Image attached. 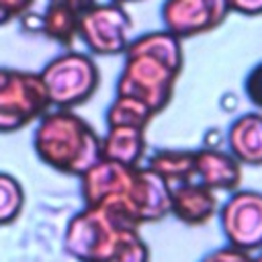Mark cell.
I'll return each mask as SVG.
<instances>
[{"mask_svg":"<svg viewBox=\"0 0 262 262\" xmlns=\"http://www.w3.org/2000/svg\"><path fill=\"white\" fill-rule=\"evenodd\" d=\"M217 215L229 246L250 254L262 250V192L235 188Z\"/></svg>","mask_w":262,"mask_h":262,"instance_id":"cell-8","label":"cell"},{"mask_svg":"<svg viewBox=\"0 0 262 262\" xmlns=\"http://www.w3.org/2000/svg\"><path fill=\"white\" fill-rule=\"evenodd\" d=\"M33 149L51 170L80 178L100 160V135L74 108L51 106L35 125Z\"/></svg>","mask_w":262,"mask_h":262,"instance_id":"cell-4","label":"cell"},{"mask_svg":"<svg viewBox=\"0 0 262 262\" xmlns=\"http://www.w3.org/2000/svg\"><path fill=\"white\" fill-rule=\"evenodd\" d=\"M194 180L215 192H231L242 182V164L229 151L215 145L194 149Z\"/></svg>","mask_w":262,"mask_h":262,"instance_id":"cell-11","label":"cell"},{"mask_svg":"<svg viewBox=\"0 0 262 262\" xmlns=\"http://www.w3.org/2000/svg\"><path fill=\"white\" fill-rule=\"evenodd\" d=\"M133 20L123 4L92 2L78 16V39L92 55H119L131 41Z\"/></svg>","mask_w":262,"mask_h":262,"instance_id":"cell-7","label":"cell"},{"mask_svg":"<svg viewBox=\"0 0 262 262\" xmlns=\"http://www.w3.org/2000/svg\"><path fill=\"white\" fill-rule=\"evenodd\" d=\"M25 209V188L8 172H0V227L14 223Z\"/></svg>","mask_w":262,"mask_h":262,"instance_id":"cell-17","label":"cell"},{"mask_svg":"<svg viewBox=\"0 0 262 262\" xmlns=\"http://www.w3.org/2000/svg\"><path fill=\"white\" fill-rule=\"evenodd\" d=\"M49 2H57V4H66V6H70V8H74V10H78V12H82L84 8H88L92 2H96V0H49Z\"/></svg>","mask_w":262,"mask_h":262,"instance_id":"cell-22","label":"cell"},{"mask_svg":"<svg viewBox=\"0 0 262 262\" xmlns=\"http://www.w3.org/2000/svg\"><path fill=\"white\" fill-rule=\"evenodd\" d=\"M37 0H0V27L23 18L31 8L35 6Z\"/></svg>","mask_w":262,"mask_h":262,"instance_id":"cell-18","label":"cell"},{"mask_svg":"<svg viewBox=\"0 0 262 262\" xmlns=\"http://www.w3.org/2000/svg\"><path fill=\"white\" fill-rule=\"evenodd\" d=\"M111 2H117V4H133V2H141V0H111Z\"/></svg>","mask_w":262,"mask_h":262,"instance_id":"cell-23","label":"cell"},{"mask_svg":"<svg viewBox=\"0 0 262 262\" xmlns=\"http://www.w3.org/2000/svg\"><path fill=\"white\" fill-rule=\"evenodd\" d=\"M225 139L227 151L242 166H262V111H250L233 119Z\"/></svg>","mask_w":262,"mask_h":262,"instance_id":"cell-13","label":"cell"},{"mask_svg":"<svg viewBox=\"0 0 262 262\" xmlns=\"http://www.w3.org/2000/svg\"><path fill=\"white\" fill-rule=\"evenodd\" d=\"M227 0H164L160 14L166 31L178 39L205 35L229 16Z\"/></svg>","mask_w":262,"mask_h":262,"instance_id":"cell-9","label":"cell"},{"mask_svg":"<svg viewBox=\"0 0 262 262\" xmlns=\"http://www.w3.org/2000/svg\"><path fill=\"white\" fill-rule=\"evenodd\" d=\"M149 170L162 176L170 186L194 180V151L192 149H156L147 156Z\"/></svg>","mask_w":262,"mask_h":262,"instance_id":"cell-15","label":"cell"},{"mask_svg":"<svg viewBox=\"0 0 262 262\" xmlns=\"http://www.w3.org/2000/svg\"><path fill=\"white\" fill-rule=\"evenodd\" d=\"M219 211V201L215 190L201 184L199 180H188L170 186V215H174L184 225H205Z\"/></svg>","mask_w":262,"mask_h":262,"instance_id":"cell-10","label":"cell"},{"mask_svg":"<svg viewBox=\"0 0 262 262\" xmlns=\"http://www.w3.org/2000/svg\"><path fill=\"white\" fill-rule=\"evenodd\" d=\"M229 10L244 16H262V0H227Z\"/></svg>","mask_w":262,"mask_h":262,"instance_id":"cell-21","label":"cell"},{"mask_svg":"<svg viewBox=\"0 0 262 262\" xmlns=\"http://www.w3.org/2000/svg\"><path fill=\"white\" fill-rule=\"evenodd\" d=\"M63 250L76 262H149L139 227L100 205H84L68 221Z\"/></svg>","mask_w":262,"mask_h":262,"instance_id":"cell-3","label":"cell"},{"mask_svg":"<svg viewBox=\"0 0 262 262\" xmlns=\"http://www.w3.org/2000/svg\"><path fill=\"white\" fill-rule=\"evenodd\" d=\"M252 262H262V250H260L258 256H252Z\"/></svg>","mask_w":262,"mask_h":262,"instance_id":"cell-24","label":"cell"},{"mask_svg":"<svg viewBox=\"0 0 262 262\" xmlns=\"http://www.w3.org/2000/svg\"><path fill=\"white\" fill-rule=\"evenodd\" d=\"M84 205L106 207L141 227L170 215V184L147 166L100 158L80 176Z\"/></svg>","mask_w":262,"mask_h":262,"instance_id":"cell-1","label":"cell"},{"mask_svg":"<svg viewBox=\"0 0 262 262\" xmlns=\"http://www.w3.org/2000/svg\"><path fill=\"white\" fill-rule=\"evenodd\" d=\"M147 141L145 131L135 127H106V133L100 135V158L121 162L127 166H137L145 158Z\"/></svg>","mask_w":262,"mask_h":262,"instance_id":"cell-14","label":"cell"},{"mask_svg":"<svg viewBox=\"0 0 262 262\" xmlns=\"http://www.w3.org/2000/svg\"><path fill=\"white\" fill-rule=\"evenodd\" d=\"M51 108L39 72L0 66V133H16Z\"/></svg>","mask_w":262,"mask_h":262,"instance_id":"cell-6","label":"cell"},{"mask_svg":"<svg viewBox=\"0 0 262 262\" xmlns=\"http://www.w3.org/2000/svg\"><path fill=\"white\" fill-rule=\"evenodd\" d=\"M154 117H156V113L141 100L115 94V100L108 104V108L104 113V123H106V127L123 125V127H135V129L145 131Z\"/></svg>","mask_w":262,"mask_h":262,"instance_id":"cell-16","label":"cell"},{"mask_svg":"<svg viewBox=\"0 0 262 262\" xmlns=\"http://www.w3.org/2000/svg\"><path fill=\"white\" fill-rule=\"evenodd\" d=\"M201 262H252V254L227 244L223 248H217V250H211L209 254H205L201 258Z\"/></svg>","mask_w":262,"mask_h":262,"instance_id":"cell-20","label":"cell"},{"mask_svg":"<svg viewBox=\"0 0 262 262\" xmlns=\"http://www.w3.org/2000/svg\"><path fill=\"white\" fill-rule=\"evenodd\" d=\"M123 55L115 94L137 98L160 115L170 104L184 66L182 39L166 29L149 31L131 39Z\"/></svg>","mask_w":262,"mask_h":262,"instance_id":"cell-2","label":"cell"},{"mask_svg":"<svg viewBox=\"0 0 262 262\" xmlns=\"http://www.w3.org/2000/svg\"><path fill=\"white\" fill-rule=\"evenodd\" d=\"M53 108H76L88 102L100 86V70L90 53L66 49L39 72Z\"/></svg>","mask_w":262,"mask_h":262,"instance_id":"cell-5","label":"cell"},{"mask_svg":"<svg viewBox=\"0 0 262 262\" xmlns=\"http://www.w3.org/2000/svg\"><path fill=\"white\" fill-rule=\"evenodd\" d=\"M78 16H80L78 10H74L66 4L47 0L41 14L27 12L18 20H20L23 29H27L31 33H39L45 39L70 49L72 43L78 39Z\"/></svg>","mask_w":262,"mask_h":262,"instance_id":"cell-12","label":"cell"},{"mask_svg":"<svg viewBox=\"0 0 262 262\" xmlns=\"http://www.w3.org/2000/svg\"><path fill=\"white\" fill-rule=\"evenodd\" d=\"M244 92H246V98H248L258 111H262V61L256 63V66L248 72V76H246V80H244Z\"/></svg>","mask_w":262,"mask_h":262,"instance_id":"cell-19","label":"cell"}]
</instances>
